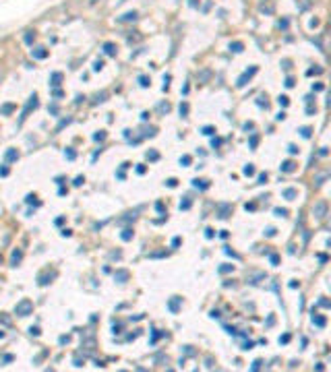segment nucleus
<instances>
[{
    "label": "nucleus",
    "instance_id": "nucleus-1",
    "mask_svg": "<svg viewBox=\"0 0 331 372\" xmlns=\"http://www.w3.org/2000/svg\"><path fill=\"white\" fill-rule=\"evenodd\" d=\"M15 312L19 316H29L33 312V302L31 300H21V302L15 306Z\"/></svg>",
    "mask_w": 331,
    "mask_h": 372
},
{
    "label": "nucleus",
    "instance_id": "nucleus-2",
    "mask_svg": "<svg viewBox=\"0 0 331 372\" xmlns=\"http://www.w3.org/2000/svg\"><path fill=\"white\" fill-rule=\"evenodd\" d=\"M312 215H315L317 219H325V215H327V203L325 201L315 203V205H312Z\"/></svg>",
    "mask_w": 331,
    "mask_h": 372
},
{
    "label": "nucleus",
    "instance_id": "nucleus-3",
    "mask_svg": "<svg viewBox=\"0 0 331 372\" xmlns=\"http://www.w3.org/2000/svg\"><path fill=\"white\" fill-rule=\"evenodd\" d=\"M321 50L325 54H331V29H327L323 35H321Z\"/></svg>",
    "mask_w": 331,
    "mask_h": 372
},
{
    "label": "nucleus",
    "instance_id": "nucleus-4",
    "mask_svg": "<svg viewBox=\"0 0 331 372\" xmlns=\"http://www.w3.org/2000/svg\"><path fill=\"white\" fill-rule=\"evenodd\" d=\"M255 73H257V66H252L250 70H246V73L238 79V87H244V85H246V81H248V79H250L252 75H255Z\"/></svg>",
    "mask_w": 331,
    "mask_h": 372
},
{
    "label": "nucleus",
    "instance_id": "nucleus-5",
    "mask_svg": "<svg viewBox=\"0 0 331 372\" xmlns=\"http://www.w3.org/2000/svg\"><path fill=\"white\" fill-rule=\"evenodd\" d=\"M329 176H331V170H325V172H319L317 176H315V186H321V184H323L327 178H329Z\"/></svg>",
    "mask_w": 331,
    "mask_h": 372
},
{
    "label": "nucleus",
    "instance_id": "nucleus-6",
    "mask_svg": "<svg viewBox=\"0 0 331 372\" xmlns=\"http://www.w3.org/2000/svg\"><path fill=\"white\" fill-rule=\"evenodd\" d=\"M280 167H282V172H286V174H290V172H294V170H296V163H294V161H290V159H288V161H284V163H282Z\"/></svg>",
    "mask_w": 331,
    "mask_h": 372
},
{
    "label": "nucleus",
    "instance_id": "nucleus-7",
    "mask_svg": "<svg viewBox=\"0 0 331 372\" xmlns=\"http://www.w3.org/2000/svg\"><path fill=\"white\" fill-rule=\"evenodd\" d=\"M103 52H106L108 56H114L116 54V46L114 43H103Z\"/></svg>",
    "mask_w": 331,
    "mask_h": 372
},
{
    "label": "nucleus",
    "instance_id": "nucleus-8",
    "mask_svg": "<svg viewBox=\"0 0 331 372\" xmlns=\"http://www.w3.org/2000/svg\"><path fill=\"white\" fill-rule=\"evenodd\" d=\"M246 279H248V283H257L259 279H265V275L263 273H252V275H248Z\"/></svg>",
    "mask_w": 331,
    "mask_h": 372
},
{
    "label": "nucleus",
    "instance_id": "nucleus-9",
    "mask_svg": "<svg viewBox=\"0 0 331 372\" xmlns=\"http://www.w3.org/2000/svg\"><path fill=\"white\" fill-rule=\"evenodd\" d=\"M230 211H232V205H222V207H220V217H222V219L228 217Z\"/></svg>",
    "mask_w": 331,
    "mask_h": 372
},
{
    "label": "nucleus",
    "instance_id": "nucleus-10",
    "mask_svg": "<svg viewBox=\"0 0 331 372\" xmlns=\"http://www.w3.org/2000/svg\"><path fill=\"white\" fill-rule=\"evenodd\" d=\"M193 186H195V188H201V190H205L207 186H209V182H207V180H193Z\"/></svg>",
    "mask_w": 331,
    "mask_h": 372
},
{
    "label": "nucleus",
    "instance_id": "nucleus-11",
    "mask_svg": "<svg viewBox=\"0 0 331 372\" xmlns=\"http://www.w3.org/2000/svg\"><path fill=\"white\" fill-rule=\"evenodd\" d=\"M209 77H211V70H203V73H199V75H197V79H199V83H205V81H207Z\"/></svg>",
    "mask_w": 331,
    "mask_h": 372
},
{
    "label": "nucleus",
    "instance_id": "nucleus-12",
    "mask_svg": "<svg viewBox=\"0 0 331 372\" xmlns=\"http://www.w3.org/2000/svg\"><path fill=\"white\" fill-rule=\"evenodd\" d=\"M284 197L288 199V201H294V199H296V190H294V188H286V190H284Z\"/></svg>",
    "mask_w": 331,
    "mask_h": 372
},
{
    "label": "nucleus",
    "instance_id": "nucleus-13",
    "mask_svg": "<svg viewBox=\"0 0 331 372\" xmlns=\"http://www.w3.org/2000/svg\"><path fill=\"white\" fill-rule=\"evenodd\" d=\"M31 54L35 56V58H46V54H48V52L43 50V48H37V50H31Z\"/></svg>",
    "mask_w": 331,
    "mask_h": 372
},
{
    "label": "nucleus",
    "instance_id": "nucleus-14",
    "mask_svg": "<svg viewBox=\"0 0 331 372\" xmlns=\"http://www.w3.org/2000/svg\"><path fill=\"white\" fill-rule=\"evenodd\" d=\"M6 159H8V161H15V159H19V153H17L15 149H8V151H6Z\"/></svg>",
    "mask_w": 331,
    "mask_h": 372
},
{
    "label": "nucleus",
    "instance_id": "nucleus-15",
    "mask_svg": "<svg viewBox=\"0 0 331 372\" xmlns=\"http://www.w3.org/2000/svg\"><path fill=\"white\" fill-rule=\"evenodd\" d=\"M312 323H315L317 327H325V318H323V316H317V314H312Z\"/></svg>",
    "mask_w": 331,
    "mask_h": 372
},
{
    "label": "nucleus",
    "instance_id": "nucleus-16",
    "mask_svg": "<svg viewBox=\"0 0 331 372\" xmlns=\"http://www.w3.org/2000/svg\"><path fill=\"white\" fill-rule=\"evenodd\" d=\"M21 259H23V252H21V250H17V252H13V259H11V263H13V265H17Z\"/></svg>",
    "mask_w": 331,
    "mask_h": 372
},
{
    "label": "nucleus",
    "instance_id": "nucleus-17",
    "mask_svg": "<svg viewBox=\"0 0 331 372\" xmlns=\"http://www.w3.org/2000/svg\"><path fill=\"white\" fill-rule=\"evenodd\" d=\"M135 19H137V13H126L120 21H135Z\"/></svg>",
    "mask_w": 331,
    "mask_h": 372
},
{
    "label": "nucleus",
    "instance_id": "nucleus-18",
    "mask_svg": "<svg viewBox=\"0 0 331 372\" xmlns=\"http://www.w3.org/2000/svg\"><path fill=\"white\" fill-rule=\"evenodd\" d=\"M242 48H244V46H242L240 41H236V43H232V46H230V50H232V52H242Z\"/></svg>",
    "mask_w": 331,
    "mask_h": 372
},
{
    "label": "nucleus",
    "instance_id": "nucleus-19",
    "mask_svg": "<svg viewBox=\"0 0 331 372\" xmlns=\"http://www.w3.org/2000/svg\"><path fill=\"white\" fill-rule=\"evenodd\" d=\"M60 79H62V75H60V73H54V75H52V85H58V81H60Z\"/></svg>",
    "mask_w": 331,
    "mask_h": 372
},
{
    "label": "nucleus",
    "instance_id": "nucleus-20",
    "mask_svg": "<svg viewBox=\"0 0 331 372\" xmlns=\"http://www.w3.org/2000/svg\"><path fill=\"white\" fill-rule=\"evenodd\" d=\"M230 271H234L232 265H222V267H220V273H230Z\"/></svg>",
    "mask_w": 331,
    "mask_h": 372
},
{
    "label": "nucleus",
    "instance_id": "nucleus-21",
    "mask_svg": "<svg viewBox=\"0 0 331 372\" xmlns=\"http://www.w3.org/2000/svg\"><path fill=\"white\" fill-rule=\"evenodd\" d=\"M244 174H246V176H252V174H255V167H252L250 163H248V165H244Z\"/></svg>",
    "mask_w": 331,
    "mask_h": 372
},
{
    "label": "nucleus",
    "instance_id": "nucleus-22",
    "mask_svg": "<svg viewBox=\"0 0 331 372\" xmlns=\"http://www.w3.org/2000/svg\"><path fill=\"white\" fill-rule=\"evenodd\" d=\"M133 238V229H124V234H122V240H130Z\"/></svg>",
    "mask_w": 331,
    "mask_h": 372
},
{
    "label": "nucleus",
    "instance_id": "nucleus-23",
    "mask_svg": "<svg viewBox=\"0 0 331 372\" xmlns=\"http://www.w3.org/2000/svg\"><path fill=\"white\" fill-rule=\"evenodd\" d=\"M180 209H190V199H184L180 203Z\"/></svg>",
    "mask_w": 331,
    "mask_h": 372
},
{
    "label": "nucleus",
    "instance_id": "nucleus-24",
    "mask_svg": "<svg viewBox=\"0 0 331 372\" xmlns=\"http://www.w3.org/2000/svg\"><path fill=\"white\" fill-rule=\"evenodd\" d=\"M116 277L120 279V283H122V281H124V279L128 277V273H126V271H120V273H118V275H116Z\"/></svg>",
    "mask_w": 331,
    "mask_h": 372
},
{
    "label": "nucleus",
    "instance_id": "nucleus-25",
    "mask_svg": "<svg viewBox=\"0 0 331 372\" xmlns=\"http://www.w3.org/2000/svg\"><path fill=\"white\" fill-rule=\"evenodd\" d=\"M300 132H302V137H304V139H308V137H310V128H306V126L300 128Z\"/></svg>",
    "mask_w": 331,
    "mask_h": 372
},
{
    "label": "nucleus",
    "instance_id": "nucleus-26",
    "mask_svg": "<svg viewBox=\"0 0 331 372\" xmlns=\"http://www.w3.org/2000/svg\"><path fill=\"white\" fill-rule=\"evenodd\" d=\"M170 308L176 312V310H178V300H170Z\"/></svg>",
    "mask_w": 331,
    "mask_h": 372
},
{
    "label": "nucleus",
    "instance_id": "nucleus-27",
    "mask_svg": "<svg viewBox=\"0 0 331 372\" xmlns=\"http://www.w3.org/2000/svg\"><path fill=\"white\" fill-rule=\"evenodd\" d=\"M310 6V0H300V8L304 11V8H308Z\"/></svg>",
    "mask_w": 331,
    "mask_h": 372
},
{
    "label": "nucleus",
    "instance_id": "nucleus-28",
    "mask_svg": "<svg viewBox=\"0 0 331 372\" xmlns=\"http://www.w3.org/2000/svg\"><path fill=\"white\" fill-rule=\"evenodd\" d=\"M275 215H280V217H284V215H288V211H286V209H275Z\"/></svg>",
    "mask_w": 331,
    "mask_h": 372
},
{
    "label": "nucleus",
    "instance_id": "nucleus-29",
    "mask_svg": "<svg viewBox=\"0 0 331 372\" xmlns=\"http://www.w3.org/2000/svg\"><path fill=\"white\" fill-rule=\"evenodd\" d=\"M139 81H141V85H143V87H147V85H149V79H147V77H139Z\"/></svg>",
    "mask_w": 331,
    "mask_h": 372
},
{
    "label": "nucleus",
    "instance_id": "nucleus-30",
    "mask_svg": "<svg viewBox=\"0 0 331 372\" xmlns=\"http://www.w3.org/2000/svg\"><path fill=\"white\" fill-rule=\"evenodd\" d=\"M203 135H213V128L211 126H205L203 128Z\"/></svg>",
    "mask_w": 331,
    "mask_h": 372
},
{
    "label": "nucleus",
    "instance_id": "nucleus-31",
    "mask_svg": "<svg viewBox=\"0 0 331 372\" xmlns=\"http://www.w3.org/2000/svg\"><path fill=\"white\" fill-rule=\"evenodd\" d=\"M101 66H103V62H101V60H97V62H95V64H93V70H99Z\"/></svg>",
    "mask_w": 331,
    "mask_h": 372
},
{
    "label": "nucleus",
    "instance_id": "nucleus-32",
    "mask_svg": "<svg viewBox=\"0 0 331 372\" xmlns=\"http://www.w3.org/2000/svg\"><path fill=\"white\" fill-rule=\"evenodd\" d=\"M280 105H288V97H286V95L280 97Z\"/></svg>",
    "mask_w": 331,
    "mask_h": 372
},
{
    "label": "nucleus",
    "instance_id": "nucleus-33",
    "mask_svg": "<svg viewBox=\"0 0 331 372\" xmlns=\"http://www.w3.org/2000/svg\"><path fill=\"white\" fill-rule=\"evenodd\" d=\"M29 333H31V335H35V337H37V335H39V329H37V327H31V329H29Z\"/></svg>",
    "mask_w": 331,
    "mask_h": 372
},
{
    "label": "nucleus",
    "instance_id": "nucleus-34",
    "mask_svg": "<svg viewBox=\"0 0 331 372\" xmlns=\"http://www.w3.org/2000/svg\"><path fill=\"white\" fill-rule=\"evenodd\" d=\"M75 155H77V153L73 151V149H68V151H66V157H68V159H75Z\"/></svg>",
    "mask_w": 331,
    "mask_h": 372
},
{
    "label": "nucleus",
    "instance_id": "nucleus-35",
    "mask_svg": "<svg viewBox=\"0 0 331 372\" xmlns=\"http://www.w3.org/2000/svg\"><path fill=\"white\" fill-rule=\"evenodd\" d=\"M168 110H170L168 103H161V105H159V112H168Z\"/></svg>",
    "mask_w": 331,
    "mask_h": 372
},
{
    "label": "nucleus",
    "instance_id": "nucleus-36",
    "mask_svg": "<svg viewBox=\"0 0 331 372\" xmlns=\"http://www.w3.org/2000/svg\"><path fill=\"white\" fill-rule=\"evenodd\" d=\"M180 161H182V163H184V165H188V163H190V157H188V155H184V157H182V159H180Z\"/></svg>",
    "mask_w": 331,
    "mask_h": 372
},
{
    "label": "nucleus",
    "instance_id": "nucleus-37",
    "mask_svg": "<svg viewBox=\"0 0 331 372\" xmlns=\"http://www.w3.org/2000/svg\"><path fill=\"white\" fill-rule=\"evenodd\" d=\"M290 341V335H284V337H280V343H288Z\"/></svg>",
    "mask_w": 331,
    "mask_h": 372
},
{
    "label": "nucleus",
    "instance_id": "nucleus-38",
    "mask_svg": "<svg viewBox=\"0 0 331 372\" xmlns=\"http://www.w3.org/2000/svg\"><path fill=\"white\" fill-rule=\"evenodd\" d=\"M265 180H267V174H261V176H259V184H263Z\"/></svg>",
    "mask_w": 331,
    "mask_h": 372
},
{
    "label": "nucleus",
    "instance_id": "nucleus-39",
    "mask_svg": "<svg viewBox=\"0 0 331 372\" xmlns=\"http://www.w3.org/2000/svg\"><path fill=\"white\" fill-rule=\"evenodd\" d=\"M186 112H188V105H186V103L180 105V114H186Z\"/></svg>",
    "mask_w": 331,
    "mask_h": 372
},
{
    "label": "nucleus",
    "instance_id": "nucleus-40",
    "mask_svg": "<svg viewBox=\"0 0 331 372\" xmlns=\"http://www.w3.org/2000/svg\"><path fill=\"white\" fill-rule=\"evenodd\" d=\"M0 176H8V167H0Z\"/></svg>",
    "mask_w": 331,
    "mask_h": 372
},
{
    "label": "nucleus",
    "instance_id": "nucleus-41",
    "mask_svg": "<svg viewBox=\"0 0 331 372\" xmlns=\"http://www.w3.org/2000/svg\"><path fill=\"white\" fill-rule=\"evenodd\" d=\"M288 151H290V153H292V155H294V153H298V149H296V147H294V145H290V147H288Z\"/></svg>",
    "mask_w": 331,
    "mask_h": 372
},
{
    "label": "nucleus",
    "instance_id": "nucleus-42",
    "mask_svg": "<svg viewBox=\"0 0 331 372\" xmlns=\"http://www.w3.org/2000/svg\"><path fill=\"white\" fill-rule=\"evenodd\" d=\"M103 137H106V135H103V132H97V135H95V137H93V139H95V141H101V139H103Z\"/></svg>",
    "mask_w": 331,
    "mask_h": 372
},
{
    "label": "nucleus",
    "instance_id": "nucleus-43",
    "mask_svg": "<svg viewBox=\"0 0 331 372\" xmlns=\"http://www.w3.org/2000/svg\"><path fill=\"white\" fill-rule=\"evenodd\" d=\"M11 110H13V105H11V103H8V105H4V108H2V112H4V114H6V112H11Z\"/></svg>",
    "mask_w": 331,
    "mask_h": 372
},
{
    "label": "nucleus",
    "instance_id": "nucleus-44",
    "mask_svg": "<svg viewBox=\"0 0 331 372\" xmlns=\"http://www.w3.org/2000/svg\"><path fill=\"white\" fill-rule=\"evenodd\" d=\"M31 39H33V35H31V33L25 35V41H27V43H31Z\"/></svg>",
    "mask_w": 331,
    "mask_h": 372
},
{
    "label": "nucleus",
    "instance_id": "nucleus-45",
    "mask_svg": "<svg viewBox=\"0 0 331 372\" xmlns=\"http://www.w3.org/2000/svg\"><path fill=\"white\" fill-rule=\"evenodd\" d=\"M81 184H83V178H81V176H79V178H77V180H75V186H81Z\"/></svg>",
    "mask_w": 331,
    "mask_h": 372
},
{
    "label": "nucleus",
    "instance_id": "nucleus-46",
    "mask_svg": "<svg viewBox=\"0 0 331 372\" xmlns=\"http://www.w3.org/2000/svg\"><path fill=\"white\" fill-rule=\"evenodd\" d=\"M168 186H172V188H174V186H176V180H174V178H170V180H168Z\"/></svg>",
    "mask_w": 331,
    "mask_h": 372
}]
</instances>
